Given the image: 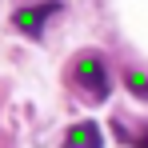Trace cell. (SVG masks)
Instances as JSON below:
<instances>
[{"instance_id":"cell-1","label":"cell","mask_w":148,"mask_h":148,"mask_svg":"<svg viewBox=\"0 0 148 148\" xmlns=\"http://www.w3.org/2000/svg\"><path fill=\"white\" fill-rule=\"evenodd\" d=\"M68 72H72V84H76L88 100H104L108 88H112V76H108V64H104L100 52H80V56L72 60Z\"/></svg>"},{"instance_id":"cell-2","label":"cell","mask_w":148,"mask_h":148,"mask_svg":"<svg viewBox=\"0 0 148 148\" xmlns=\"http://www.w3.org/2000/svg\"><path fill=\"white\" fill-rule=\"evenodd\" d=\"M60 8V0H40V4H28V8H16L12 12V24L20 28L24 36L32 40H40V32H44V20H48L52 12Z\"/></svg>"},{"instance_id":"cell-3","label":"cell","mask_w":148,"mask_h":148,"mask_svg":"<svg viewBox=\"0 0 148 148\" xmlns=\"http://www.w3.org/2000/svg\"><path fill=\"white\" fill-rule=\"evenodd\" d=\"M64 148H104V136H100V124L96 120H80L68 128L64 136Z\"/></svg>"},{"instance_id":"cell-4","label":"cell","mask_w":148,"mask_h":148,"mask_svg":"<svg viewBox=\"0 0 148 148\" xmlns=\"http://www.w3.org/2000/svg\"><path fill=\"white\" fill-rule=\"evenodd\" d=\"M112 132L120 136L124 144H132V148H148V124L128 128V120H124V116H116V120H112Z\"/></svg>"},{"instance_id":"cell-5","label":"cell","mask_w":148,"mask_h":148,"mask_svg":"<svg viewBox=\"0 0 148 148\" xmlns=\"http://www.w3.org/2000/svg\"><path fill=\"white\" fill-rule=\"evenodd\" d=\"M124 84H128V92H132L136 100H148V80L140 72H124Z\"/></svg>"}]
</instances>
